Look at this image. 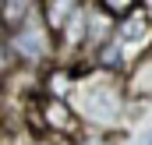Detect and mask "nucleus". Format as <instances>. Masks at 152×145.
I'll list each match as a JSON object with an SVG mask.
<instances>
[{
	"label": "nucleus",
	"instance_id": "obj_1",
	"mask_svg": "<svg viewBox=\"0 0 152 145\" xmlns=\"http://www.w3.org/2000/svg\"><path fill=\"white\" fill-rule=\"evenodd\" d=\"M53 42L57 39L50 36V29L42 25V4H39V14L25 29H18L14 36H4V50L14 60H21L25 67H36V64H42V60L53 57Z\"/></svg>",
	"mask_w": 152,
	"mask_h": 145
},
{
	"label": "nucleus",
	"instance_id": "obj_2",
	"mask_svg": "<svg viewBox=\"0 0 152 145\" xmlns=\"http://www.w3.org/2000/svg\"><path fill=\"white\" fill-rule=\"evenodd\" d=\"M39 117H42V131H53V135H64V138H75L78 135V117L67 99H39Z\"/></svg>",
	"mask_w": 152,
	"mask_h": 145
},
{
	"label": "nucleus",
	"instance_id": "obj_3",
	"mask_svg": "<svg viewBox=\"0 0 152 145\" xmlns=\"http://www.w3.org/2000/svg\"><path fill=\"white\" fill-rule=\"evenodd\" d=\"M117 113H120V96L113 92V81L88 85V106H85V117L96 120V124H113Z\"/></svg>",
	"mask_w": 152,
	"mask_h": 145
},
{
	"label": "nucleus",
	"instance_id": "obj_4",
	"mask_svg": "<svg viewBox=\"0 0 152 145\" xmlns=\"http://www.w3.org/2000/svg\"><path fill=\"white\" fill-rule=\"evenodd\" d=\"M117 42L120 46H134V50H145L142 42H152V11L142 4L127 21L117 25Z\"/></svg>",
	"mask_w": 152,
	"mask_h": 145
},
{
	"label": "nucleus",
	"instance_id": "obj_5",
	"mask_svg": "<svg viewBox=\"0 0 152 145\" xmlns=\"http://www.w3.org/2000/svg\"><path fill=\"white\" fill-rule=\"evenodd\" d=\"M78 11H81V4H75V0H42V25L50 29L53 39H60Z\"/></svg>",
	"mask_w": 152,
	"mask_h": 145
},
{
	"label": "nucleus",
	"instance_id": "obj_6",
	"mask_svg": "<svg viewBox=\"0 0 152 145\" xmlns=\"http://www.w3.org/2000/svg\"><path fill=\"white\" fill-rule=\"evenodd\" d=\"M39 14V4H25V0H4L0 4V18H4V32L14 36L18 29H25Z\"/></svg>",
	"mask_w": 152,
	"mask_h": 145
},
{
	"label": "nucleus",
	"instance_id": "obj_7",
	"mask_svg": "<svg viewBox=\"0 0 152 145\" xmlns=\"http://www.w3.org/2000/svg\"><path fill=\"white\" fill-rule=\"evenodd\" d=\"M75 85L78 81H75V74L67 71V67H53V71L42 74V92H46V99H67Z\"/></svg>",
	"mask_w": 152,
	"mask_h": 145
},
{
	"label": "nucleus",
	"instance_id": "obj_8",
	"mask_svg": "<svg viewBox=\"0 0 152 145\" xmlns=\"http://www.w3.org/2000/svg\"><path fill=\"white\" fill-rule=\"evenodd\" d=\"M138 7H142V4H131V0H99V11H103V14H110L117 25H120V21H127Z\"/></svg>",
	"mask_w": 152,
	"mask_h": 145
},
{
	"label": "nucleus",
	"instance_id": "obj_9",
	"mask_svg": "<svg viewBox=\"0 0 152 145\" xmlns=\"http://www.w3.org/2000/svg\"><path fill=\"white\" fill-rule=\"evenodd\" d=\"M142 145H152V131H145V142H142Z\"/></svg>",
	"mask_w": 152,
	"mask_h": 145
},
{
	"label": "nucleus",
	"instance_id": "obj_10",
	"mask_svg": "<svg viewBox=\"0 0 152 145\" xmlns=\"http://www.w3.org/2000/svg\"><path fill=\"white\" fill-rule=\"evenodd\" d=\"M145 7H149V11H152V4H145Z\"/></svg>",
	"mask_w": 152,
	"mask_h": 145
}]
</instances>
